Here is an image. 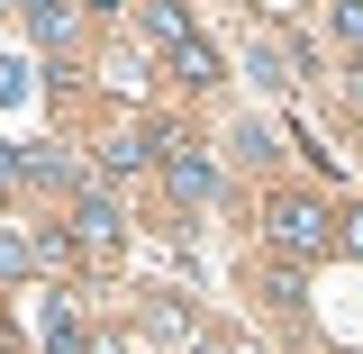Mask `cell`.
I'll return each instance as SVG.
<instances>
[{
    "label": "cell",
    "instance_id": "cell-7",
    "mask_svg": "<svg viewBox=\"0 0 363 354\" xmlns=\"http://www.w3.org/2000/svg\"><path fill=\"white\" fill-rule=\"evenodd\" d=\"M28 272H37V236L0 227V282H28Z\"/></svg>",
    "mask_w": 363,
    "mask_h": 354
},
{
    "label": "cell",
    "instance_id": "cell-10",
    "mask_svg": "<svg viewBox=\"0 0 363 354\" xmlns=\"http://www.w3.org/2000/svg\"><path fill=\"white\" fill-rule=\"evenodd\" d=\"M18 91H28V64H18V55H0V109H9Z\"/></svg>",
    "mask_w": 363,
    "mask_h": 354
},
{
    "label": "cell",
    "instance_id": "cell-15",
    "mask_svg": "<svg viewBox=\"0 0 363 354\" xmlns=\"http://www.w3.org/2000/svg\"><path fill=\"white\" fill-rule=\"evenodd\" d=\"M209 354H245V345H209Z\"/></svg>",
    "mask_w": 363,
    "mask_h": 354
},
{
    "label": "cell",
    "instance_id": "cell-9",
    "mask_svg": "<svg viewBox=\"0 0 363 354\" xmlns=\"http://www.w3.org/2000/svg\"><path fill=\"white\" fill-rule=\"evenodd\" d=\"M136 28H145V37H155V45H173V37H191V18H182V9H145Z\"/></svg>",
    "mask_w": 363,
    "mask_h": 354
},
{
    "label": "cell",
    "instance_id": "cell-12",
    "mask_svg": "<svg viewBox=\"0 0 363 354\" xmlns=\"http://www.w3.org/2000/svg\"><path fill=\"white\" fill-rule=\"evenodd\" d=\"M28 182V164H18V145H0V191H18Z\"/></svg>",
    "mask_w": 363,
    "mask_h": 354
},
{
    "label": "cell",
    "instance_id": "cell-2",
    "mask_svg": "<svg viewBox=\"0 0 363 354\" xmlns=\"http://www.w3.org/2000/svg\"><path fill=\"white\" fill-rule=\"evenodd\" d=\"M118 236H128L118 200H109V191H82V200H73V245H82V255H118Z\"/></svg>",
    "mask_w": 363,
    "mask_h": 354
},
{
    "label": "cell",
    "instance_id": "cell-6",
    "mask_svg": "<svg viewBox=\"0 0 363 354\" xmlns=\"http://www.w3.org/2000/svg\"><path fill=\"white\" fill-rule=\"evenodd\" d=\"M136 164H155V136L145 128H118L109 145H100V173H136Z\"/></svg>",
    "mask_w": 363,
    "mask_h": 354
},
{
    "label": "cell",
    "instance_id": "cell-13",
    "mask_svg": "<svg viewBox=\"0 0 363 354\" xmlns=\"http://www.w3.org/2000/svg\"><path fill=\"white\" fill-rule=\"evenodd\" d=\"M345 245H354V255H363V209H345Z\"/></svg>",
    "mask_w": 363,
    "mask_h": 354
},
{
    "label": "cell",
    "instance_id": "cell-4",
    "mask_svg": "<svg viewBox=\"0 0 363 354\" xmlns=\"http://www.w3.org/2000/svg\"><path fill=\"white\" fill-rule=\"evenodd\" d=\"M164 64H173V82H182V91H209V82H218V55H209V37H200V28L164 45Z\"/></svg>",
    "mask_w": 363,
    "mask_h": 354
},
{
    "label": "cell",
    "instance_id": "cell-14",
    "mask_svg": "<svg viewBox=\"0 0 363 354\" xmlns=\"http://www.w3.org/2000/svg\"><path fill=\"white\" fill-rule=\"evenodd\" d=\"M345 91H354V100H363V64H354V73H345Z\"/></svg>",
    "mask_w": 363,
    "mask_h": 354
},
{
    "label": "cell",
    "instance_id": "cell-3",
    "mask_svg": "<svg viewBox=\"0 0 363 354\" xmlns=\"http://www.w3.org/2000/svg\"><path fill=\"white\" fill-rule=\"evenodd\" d=\"M37 345H45V354H100L82 327H73V300H64V291H45V300H37Z\"/></svg>",
    "mask_w": 363,
    "mask_h": 354
},
{
    "label": "cell",
    "instance_id": "cell-11",
    "mask_svg": "<svg viewBox=\"0 0 363 354\" xmlns=\"http://www.w3.org/2000/svg\"><path fill=\"white\" fill-rule=\"evenodd\" d=\"M327 18H336V37H345V45H363V0H345V9H327Z\"/></svg>",
    "mask_w": 363,
    "mask_h": 354
},
{
    "label": "cell",
    "instance_id": "cell-5",
    "mask_svg": "<svg viewBox=\"0 0 363 354\" xmlns=\"http://www.w3.org/2000/svg\"><path fill=\"white\" fill-rule=\"evenodd\" d=\"M164 182H173V200H209V191H218V173H209V164H200L191 145H173V164H164Z\"/></svg>",
    "mask_w": 363,
    "mask_h": 354
},
{
    "label": "cell",
    "instance_id": "cell-1",
    "mask_svg": "<svg viewBox=\"0 0 363 354\" xmlns=\"http://www.w3.org/2000/svg\"><path fill=\"white\" fill-rule=\"evenodd\" d=\"M272 245H281V255H327V209H318V200H272Z\"/></svg>",
    "mask_w": 363,
    "mask_h": 354
},
{
    "label": "cell",
    "instance_id": "cell-8",
    "mask_svg": "<svg viewBox=\"0 0 363 354\" xmlns=\"http://www.w3.org/2000/svg\"><path fill=\"white\" fill-rule=\"evenodd\" d=\"M28 37L37 45H73V9H28Z\"/></svg>",
    "mask_w": 363,
    "mask_h": 354
}]
</instances>
